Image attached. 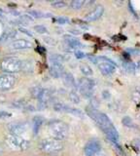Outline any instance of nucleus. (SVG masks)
<instances>
[{
  "label": "nucleus",
  "instance_id": "nucleus-26",
  "mask_svg": "<svg viewBox=\"0 0 140 156\" xmlns=\"http://www.w3.org/2000/svg\"><path fill=\"white\" fill-rule=\"evenodd\" d=\"M124 67L127 69L128 71H129V72H133V71H135L136 69H135V65L134 63H132V62H124Z\"/></svg>",
  "mask_w": 140,
  "mask_h": 156
},
{
  "label": "nucleus",
  "instance_id": "nucleus-27",
  "mask_svg": "<svg viewBox=\"0 0 140 156\" xmlns=\"http://www.w3.org/2000/svg\"><path fill=\"white\" fill-rule=\"evenodd\" d=\"M52 6L53 7H55L56 9H60V8H64L66 7V3L64 1H61V0H56V1H54V2H52Z\"/></svg>",
  "mask_w": 140,
  "mask_h": 156
},
{
  "label": "nucleus",
  "instance_id": "nucleus-10",
  "mask_svg": "<svg viewBox=\"0 0 140 156\" xmlns=\"http://www.w3.org/2000/svg\"><path fill=\"white\" fill-rule=\"evenodd\" d=\"M54 109L56 111H59V112H65V113L73 114L75 116L81 117V118H83V117H84V113L80 109L74 108V107H71L69 105L61 104V102H56V104H55L54 105Z\"/></svg>",
  "mask_w": 140,
  "mask_h": 156
},
{
  "label": "nucleus",
  "instance_id": "nucleus-12",
  "mask_svg": "<svg viewBox=\"0 0 140 156\" xmlns=\"http://www.w3.org/2000/svg\"><path fill=\"white\" fill-rule=\"evenodd\" d=\"M8 129L10 131L11 135L22 136V135L26 130V126L22 122H14V123H10L8 125Z\"/></svg>",
  "mask_w": 140,
  "mask_h": 156
},
{
  "label": "nucleus",
  "instance_id": "nucleus-32",
  "mask_svg": "<svg viewBox=\"0 0 140 156\" xmlns=\"http://www.w3.org/2000/svg\"><path fill=\"white\" fill-rule=\"evenodd\" d=\"M57 23H59L60 24H65V23H68L69 22V20L67 19V18H63V17H61V18H59L56 20Z\"/></svg>",
  "mask_w": 140,
  "mask_h": 156
},
{
  "label": "nucleus",
  "instance_id": "nucleus-8",
  "mask_svg": "<svg viewBox=\"0 0 140 156\" xmlns=\"http://www.w3.org/2000/svg\"><path fill=\"white\" fill-rule=\"evenodd\" d=\"M101 150L100 143L97 140H90L85 145V154L86 156H96Z\"/></svg>",
  "mask_w": 140,
  "mask_h": 156
},
{
  "label": "nucleus",
  "instance_id": "nucleus-30",
  "mask_svg": "<svg viewBox=\"0 0 140 156\" xmlns=\"http://www.w3.org/2000/svg\"><path fill=\"white\" fill-rule=\"evenodd\" d=\"M13 106L17 107V108H25V107L26 106V104L25 101H17L13 104Z\"/></svg>",
  "mask_w": 140,
  "mask_h": 156
},
{
  "label": "nucleus",
  "instance_id": "nucleus-21",
  "mask_svg": "<svg viewBox=\"0 0 140 156\" xmlns=\"http://www.w3.org/2000/svg\"><path fill=\"white\" fill-rule=\"evenodd\" d=\"M80 69L81 72L86 76H91L94 74V71L91 69V67L89 65H87V63H82L80 66Z\"/></svg>",
  "mask_w": 140,
  "mask_h": 156
},
{
  "label": "nucleus",
  "instance_id": "nucleus-4",
  "mask_svg": "<svg viewBox=\"0 0 140 156\" xmlns=\"http://www.w3.org/2000/svg\"><path fill=\"white\" fill-rule=\"evenodd\" d=\"M1 69L8 74L22 71V61L16 57H7L3 58L0 63Z\"/></svg>",
  "mask_w": 140,
  "mask_h": 156
},
{
  "label": "nucleus",
  "instance_id": "nucleus-7",
  "mask_svg": "<svg viewBox=\"0 0 140 156\" xmlns=\"http://www.w3.org/2000/svg\"><path fill=\"white\" fill-rule=\"evenodd\" d=\"M77 86H78V89L83 97L87 98V99L93 97L95 86V83L93 79H90V78H81Z\"/></svg>",
  "mask_w": 140,
  "mask_h": 156
},
{
  "label": "nucleus",
  "instance_id": "nucleus-22",
  "mask_svg": "<svg viewBox=\"0 0 140 156\" xmlns=\"http://www.w3.org/2000/svg\"><path fill=\"white\" fill-rule=\"evenodd\" d=\"M29 14H30V16L32 18H36V19H39V18H49V17L52 16L51 14L42 13V12H39V11H30Z\"/></svg>",
  "mask_w": 140,
  "mask_h": 156
},
{
  "label": "nucleus",
  "instance_id": "nucleus-3",
  "mask_svg": "<svg viewBox=\"0 0 140 156\" xmlns=\"http://www.w3.org/2000/svg\"><path fill=\"white\" fill-rule=\"evenodd\" d=\"M39 148L45 153H57L63 149V144L54 138L45 139L40 141Z\"/></svg>",
  "mask_w": 140,
  "mask_h": 156
},
{
  "label": "nucleus",
  "instance_id": "nucleus-19",
  "mask_svg": "<svg viewBox=\"0 0 140 156\" xmlns=\"http://www.w3.org/2000/svg\"><path fill=\"white\" fill-rule=\"evenodd\" d=\"M34 70V66L33 62L30 61H22V71L25 72H32Z\"/></svg>",
  "mask_w": 140,
  "mask_h": 156
},
{
  "label": "nucleus",
  "instance_id": "nucleus-14",
  "mask_svg": "<svg viewBox=\"0 0 140 156\" xmlns=\"http://www.w3.org/2000/svg\"><path fill=\"white\" fill-rule=\"evenodd\" d=\"M64 73V67L63 63L61 62H51V67H50V74L54 78H60Z\"/></svg>",
  "mask_w": 140,
  "mask_h": 156
},
{
  "label": "nucleus",
  "instance_id": "nucleus-16",
  "mask_svg": "<svg viewBox=\"0 0 140 156\" xmlns=\"http://www.w3.org/2000/svg\"><path fill=\"white\" fill-rule=\"evenodd\" d=\"M61 77H62V80H63V83L65 86L69 87V88H76L77 84L75 82V78L73 77V75H72L71 73L64 71V73L62 74Z\"/></svg>",
  "mask_w": 140,
  "mask_h": 156
},
{
  "label": "nucleus",
  "instance_id": "nucleus-34",
  "mask_svg": "<svg viewBox=\"0 0 140 156\" xmlns=\"http://www.w3.org/2000/svg\"><path fill=\"white\" fill-rule=\"evenodd\" d=\"M20 31H22V33H25V34H26V35H28V36H32V33H30L28 30H26V29H25V28H22V27H20Z\"/></svg>",
  "mask_w": 140,
  "mask_h": 156
},
{
  "label": "nucleus",
  "instance_id": "nucleus-9",
  "mask_svg": "<svg viewBox=\"0 0 140 156\" xmlns=\"http://www.w3.org/2000/svg\"><path fill=\"white\" fill-rule=\"evenodd\" d=\"M16 83V78L13 74H4L0 75V91H8L12 89Z\"/></svg>",
  "mask_w": 140,
  "mask_h": 156
},
{
  "label": "nucleus",
  "instance_id": "nucleus-23",
  "mask_svg": "<svg viewBox=\"0 0 140 156\" xmlns=\"http://www.w3.org/2000/svg\"><path fill=\"white\" fill-rule=\"evenodd\" d=\"M34 20H33V18L30 16V15H22V16L20 17V19L18 20L17 23H32Z\"/></svg>",
  "mask_w": 140,
  "mask_h": 156
},
{
  "label": "nucleus",
  "instance_id": "nucleus-38",
  "mask_svg": "<svg viewBox=\"0 0 140 156\" xmlns=\"http://www.w3.org/2000/svg\"><path fill=\"white\" fill-rule=\"evenodd\" d=\"M3 151H4V147H3V145L0 144V154L3 153Z\"/></svg>",
  "mask_w": 140,
  "mask_h": 156
},
{
  "label": "nucleus",
  "instance_id": "nucleus-11",
  "mask_svg": "<svg viewBox=\"0 0 140 156\" xmlns=\"http://www.w3.org/2000/svg\"><path fill=\"white\" fill-rule=\"evenodd\" d=\"M9 47L13 51H20V50H26V49L32 48L33 44L31 41L26 40V39H17V40L12 41Z\"/></svg>",
  "mask_w": 140,
  "mask_h": 156
},
{
  "label": "nucleus",
  "instance_id": "nucleus-6",
  "mask_svg": "<svg viewBox=\"0 0 140 156\" xmlns=\"http://www.w3.org/2000/svg\"><path fill=\"white\" fill-rule=\"evenodd\" d=\"M6 143L12 149L26 150L29 147V141L25 140L22 136L9 135L6 138Z\"/></svg>",
  "mask_w": 140,
  "mask_h": 156
},
{
  "label": "nucleus",
  "instance_id": "nucleus-5",
  "mask_svg": "<svg viewBox=\"0 0 140 156\" xmlns=\"http://www.w3.org/2000/svg\"><path fill=\"white\" fill-rule=\"evenodd\" d=\"M96 66H97L98 69L100 72L104 75H111L112 73L115 72L116 70V63L111 61L110 58H106V57H98L96 58Z\"/></svg>",
  "mask_w": 140,
  "mask_h": 156
},
{
  "label": "nucleus",
  "instance_id": "nucleus-17",
  "mask_svg": "<svg viewBox=\"0 0 140 156\" xmlns=\"http://www.w3.org/2000/svg\"><path fill=\"white\" fill-rule=\"evenodd\" d=\"M42 124H43V118L41 116H36L33 118V133L34 135H38L40 131V128L42 127Z\"/></svg>",
  "mask_w": 140,
  "mask_h": 156
},
{
  "label": "nucleus",
  "instance_id": "nucleus-35",
  "mask_svg": "<svg viewBox=\"0 0 140 156\" xmlns=\"http://www.w3.org/2000/svg\"><path fill=\"white\" fill-rule=\"evenodd\" d=\"M6 116L9 117V116H11V114L5 111H0V118H3V117H6Z\"/></svg>",
  "mask_w": 140,
  "mask_h": 156
},
{
  "label": "nucleus",
  "instance_id": "nucleus-20",
  "mask_svg": "<svg viewBox=\"0 0 140 156\" xmlns=\"http://www.w3.org/2000/svg\"><path fill=\"white\" fill-rule=\"evenodd\" d=\"M43 90H44V88H42L40 86H34V87H32L30 89V93H31V95H32L33 98L39 100L41 95H42V93H43Z\"/></svg>",
  "mask_w": 140,
  "mask_h": 156
},
{
  "label": "nucleus",
  "instance_id": "nucleus-2",
  "mask_svg": "<svg viewBox=\"0 0 140 156\" xmlns=\"http://www.w3.org/2000/svg\"><path fill=\"white\" fill-rule=\"evenodd\" d=\"M49 131L53 138L57 140H63L67 138L68 135V125L61 120L54 119L49 122Z\"/></svg>",
  "mask_w": 140,
  "mask_h": 156
},
{
  "label": "nucleus",
  "instance_id": "nucleus-36",
  "mask_svg": "<svg viewBox=\"0 0 140 156\" xmlns=\"http://www.w3.org/2000/svg\"><path fill=\"white\" fill-rule=\"evenodd\" d=\"M0 17H1V18L5 17V12H4L2 9H0Z\"/></svg>",
  "mask_w": 140,
  "mask_h": 156
},
{
  "label": "nucleus",
  "instance_id": "nucleus-29",
  "mask_svg": "<svg viewBox=\"0 0 140 156\" xmlns=\"http://www.w3.org/2000/svg\"><path fill=\"white\" fill-rule=\"evenodd\" d=\"M69 99L71 100V101L75 102V104H79V102H80L79 97H78V95H77L74 91L70 92V94H69Z\"/></svg>",
  "mask_w": 140,
  "mask_h": 156
},
{
  "label": "nucleus",
  "instance_id": "nucleus-33",
  "mask_svg": "<svg viewBox=\"0 0 140 156\" xmlns=\"http://www.w3.org/2000/svg\"><path fill=\"white\" fill-rule=\"evenodd\" d=\"M75 57L78 58H83L86 57V54L81 52V51H75Z\"/></svg>",
  "mask_w": 140,
  "mask_h": 156
},
{
  "label": "nucleus",
  "instance_id": "nucleus-13",
  "mask_svg": "<svg viewBox=\"0 0 140 156\" xmlns=\"http://www.w3.org/2000/svg\"><path fill=\"white\" fill-rule=\"evenodd\" d=\"M103 12H104V7L101 6V5H97L93 11L86 15L85 20L87 22H94L96 20L101 18V16L103 15Z\"/></svg>",
  "mask_w": 140,
  "mask_h": 156
},
{
  "label": "nucleus",
  "instance_id": "nucleus-15",
  "mask_svg": "<svg viewBox=\"0 0 140 156\" xmlns=\"http://www.w3.org/2000/svg\"><path fill=\"white\" fill-rule=\"evenodd\" d=\"M64 41L66 43V45L68 46L71 50H76V49H79V48L83 47V45L81 44V42L74 36L65 35L64 36Z\"/></svg>",
  "mask_w": 140,
  "mask_h": 156
},
{
  "label": "nucleus",
  "instance_id": "nucleus-1",
  "mask_svg": "<svg viewBox=\"0 0 140 156\" xmlns=\"http://www.w3.org/2000/svg\"><path fill=\"white\" fill-rule=\"evenodd\" d=\"M86 112L91 119H93L99 128L104 132V134L107 136L110 143L119 144V133L117 129L115 128L112 121L109 119V117L105 113L99 112L93 106H88L86 108Z\"/></svg>",
  "mask_w": 140,
  "mask_h": 156
},
{
  "label": "nucleus",
  "instance_id": "nucleus-25",
  "mask_svg": "<svg viewBox=\"0 0 140 156\" xmlns=\"http://www.w3.org/2000/svg\"><path fill=\"white\" fill-rule=\"evenodd\" d=\"M122 122H123V124H124L125 127H128V128H133V127H134L133 121H132L131 118H130V117H128V116L124 117L123 120H122Z\"/></svg>",
  "mask_w": 140,
  "mask_h": 156
},
{
  "label": "nucleus",
  "instance_id": "nucleus-24",
  "mask_svg": "<svg viewBox=\"0 0 140 156\" xmlns=\"http://www.w3.org/2000/svg\"><path fill=\"white\" fill-rule=\"evenodd\" d=\"M84 4H85L84 0H73L70 3V7L73 10H79L84 6Z\"/></svg>",
  "mask_w": 140,
  "mask_h": 156
},
{
  "label": "nucleus",
  "instance_id": "nucleus-18",
  "mask_svg": "<svg viewBox=\"0 0 140 156\" xmlns=\"http://www.w3.org/2000/svg\"><path fill=\"white\" fill-rule=\"evenodd\" d=\"M17 35V31L14 30V29H8V30L4 31L2 36L0 37V41H4V40H9V39H13L15 38Z\"/></svg>",
  "mask_w": 140,
  "mask_h": 156
},
{
  "label": "nucleus",
  "instance_id": "nucleus-31",
  "mask_svg": "<svg viewBox=\"0 0 140 156\" xmlns=\"http://www.w3.org/2000/svg\"><path fill=\"white\" fill-rule=\"evenodd\" d=\"M133 99L136 101V102L140 101V89L139 88H136V89H135V92L133 94Z\"/></svg>",
  "mask_w": 140,
  "mask_h": 156
},
{
  "label": "nucleus",
  "instance_id": "nucleus-37",
  "mask_svg": "<svg viewBox=\"0 0 140 156\" xmlns=\"http://www.w3.org/2000/svg\"><path fill=\"white\" fill-rule=\"evenodd\" d=\"M135 69H140V62H138L136 65H135Z\"/></svg>",
  "mask_w": 140,
  "mask_h": 156
},
{
  "label": "nucleus",
  "instance_id": "nucleus-28",
  "mask_svg": "<svg viewBox=\"0 0 140 156\" xmlns=\"http://www.w3.org/2000/svg\"><path fill=\"white\" fill-rule=\"evenodd\" d=\"M34 30L37 33H40V34H44V33H48V29L46 27L42 26V24H38V26L34 27Z\"/></svg>",
  "mask_w": 140,
  "mask_h": 156
}]
</instances>
